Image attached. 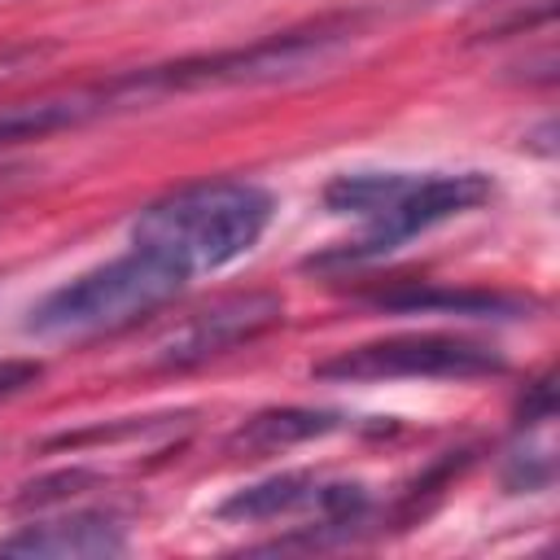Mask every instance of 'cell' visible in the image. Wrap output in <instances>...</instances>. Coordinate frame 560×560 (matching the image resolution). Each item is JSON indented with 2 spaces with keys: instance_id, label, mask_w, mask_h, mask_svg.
<instances>
[{
  "instance_id": "cell-1",
  "label": "cell",
  "mask_w": 560,
  "mask_h": 560,
  "mask_svg": "<svg viewBox=\"0 0 560 560\" xmlns=\"http://www.w3.org/2000/svg\"><path fill=\"white\" fill-rule=\"evenodd\" d=\"M494 192L481 171H346L324 184V206L359 223V236L315 254L311 271H346L402 249L411 236L477 210Z\"/></svg>"
},
{
  "instance_id": "cell-2",
  "label": "cell",
  "mask_w": 560,
  "mask_h": 560,
  "mask_svg": "<svg viewBox=\"0 0 560 560\" xmlns=\"http://www.w3.org/2000/svg\"><path fill=\"white\" fill-rule=\"evenodd\" d=\"M276 214V197L254 179H192L149 201L131 223V245L153 249L188 280L245 258Z\"/></svg>"
},
{
  "instance_id": "cell-3",
  "label": "cell",
  "mask_w": 560,
  "mask_h": 560,
  "mask_svg": "<svg viewBox=\"0 0 560 560\" xmlns=\"http://www.w3.org/2000/svg\"><path fill=\"white\" fill-rule=\"evenodd\" d=\"M188 276L158 258L153 249L131 245L127 254L57 284L44 302L31 306L26 332L39 341H96L122 328H136L153 311L171 306L184 293Z\"/></svg>"
},
{
  "instance_id": "cell-4",
  "label": "cell",
  "mask_w": 560,
  "mask_h": 560,
  "mask_svg": "<svg viewBox=\"0 0 560 560\" xmlns=\"http://www.w3.org/2000/svg\"><path fill=\"white\" fill-rule=\"evenodd\" d=\"M346 26H311V31H284V35H267L254 39L245 48H223V52H206V57H184L171 66H149V70H131L122 74V92L131 105L171 96V92H206V88H258V83H284V79H302L319 66H328L341 48H346Z\"/></svg>"
},
{
  "instance_id": "cell-5",
  "label": "cell",
  "mask_w": 560,
  "mask_h": 560,
  "mask_svg": "<svg viewBox=\"0 0 560 560\" xmlns=\"http://www.w3.org/2000/svg\"><path fill=\"white\" fill-rule=\"evenodd\" d=\"M508 372V359L499 346L459 337V332H398L381 341H363L350 350H337L332 359L315 363L319 381H481Z\"/></svg>"
},
{
  "instance_id": "cell-6",
  "label": "cell",
  "mask_w": 560,
  "mask_h": 560,
  "mask_svg": "<svg viewBox=\"0 0 560 560\" xmlns=\"http://www.w3.org/2000/svg\"><path fill=\"white\" fill-rule=\"evenodd\" d=\"M363 508H368V490L359 481H337L324 472H280V477L232 490L214 508V521H228V525L298 521L302 529H311V542H315L319 529L354 525Z\"/></svg>"
},
{
  "instance_id": "cell-7",
  "label": "cell",
  "mask_w": 560,
  "mask_h": 560,
  "mask_svg": "<svg viewBox=\"0 0 560 560\" xmlns=\"http://www.w3.org/2000/svg\"><path fill=\"white\" fill-rule=\"evenodd\" d=\"M284 319V302L276 293L249 289V293H228L214 298L210 306L192 311L188 319H179L158 346H153V363L158 368H197L210 363L219 354H232L249 341H258L262 332H271Z\"/></svg>"
},
{
  "instance_id": "cell-8",
  "label": "cell",
  "mask_w": 560,
  "mask_h": 560,
  "mask_svg": "<svg viewBox=\"0 0 560 560\" xmlns=\"http://www.w3.org/2000/svg\"><path fill=\"white\" fill-rule=\"evenodd\" d=\"M118 551H127V529L109 512H66V516L31 521L18 534L0 538V556L88 560V556H118Z\"/></svg>"
},
{
  "instance_id": "cell-9",
  "label": "cell",
  "mask_w": 560,
  "mask_h": 560,
  "mask_svg": "<svg viewBox=\"0 0 560 560\" xmlns=\"http://www.w3.org/2000/svg\"><path fill=\"white\" fill-rule=\"evenodd\" d=\"M114 109H127L118 83H101V88H74L61 96H35V101H18L0 109V149L4 144H22V140H44L70 127H83L92 118H105Z\"/></svg>"
},
{
  "instance_id": "cell-10",
  "label": "cell",
  "mask_w": 560,
  "mask_h": 560,
  "mask_svg": "<svg viewBox=\"0 0 560 560\" xmlns=\"http://www.w3.org/2000/svg\"><path fill=\"white\" fill-rule=\"evenodd\" d=\"M376 306L389 311H407V315H521L534 302L529 298H512V293H494V289H438V284H402L389 293H376Z\"/></svg>"
},
{
  "instance_id": "cell-11",
  "label": "cell",
  "mask_w": 560,
  "mask_h": 560,
  "mask_svg": "<svg viewBox=\"0 0 560 560\" xmlns=\"http://www.w3.org/2000/svg\"><path fill=\"white\" fill-rule=\"evenodd\" d=\"M337 429H346V416H337V411L284 407V411H262L249 424H241L232 446L254 451V455H271V451H284V446H298V442H311V438H324Z\"/></svg>"
},
{
  "instance_id": "cell-12",
  "label": "cell",
  "mask_w": 560,
  "mask_h": 560,
  "mask_svg": "<svg viewBox=\"0 0 560 560\" xmlns=\"http://www.w3.org/2000/svg\"><path fill=\"white\" fill-rule=\"evenodd\" d=\"M39 376H44V368H39L35 359H4V363H0V402L13 398V394H22V389L35 385Z\"/></svg>"
},
{
  "instance_id": "cell-13",
  "label": "cell",
  "mask_w": 560,
  "mask_h": 560,
  "mask_svg": "<svg viewBox=\"0 0 560 560\" xmlns=\"http://www.w3.org/2000/svg\"><path fill=\"white\" fill-rule=\"evenodd\" d=\"M551 411H556V398H551V376H542V381H534V385L525 389L521 424H525V429H529V424H542V420H551Z\"/></svg>"
}]
</instances>
